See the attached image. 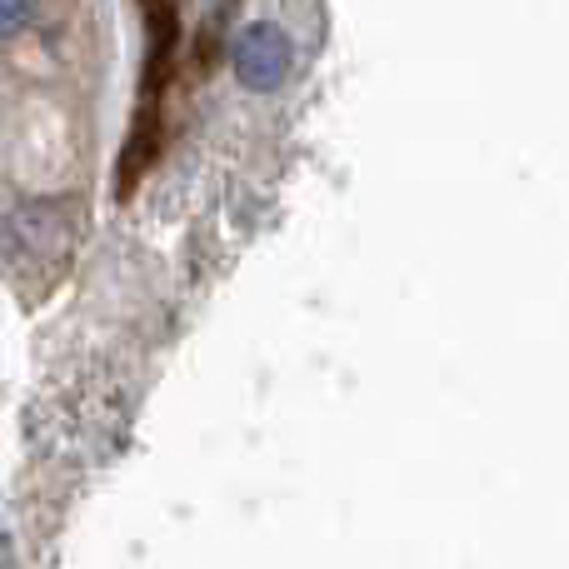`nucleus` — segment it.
Listing matches in <instances>:
<instances>
[{"instance_id":"nucleus-1","label":"nucleus","mask_w":569,"mask_h":569,"mask_svg":"<svg viewBox=\"0 0 569 569\" xmlns=\"http://www.w3.org/2000/svg\"><path fill=\"white\" fill-rule=\"evenodd\" d=\"M236 70L250 90L280 86L284 70H290V40H284L276 26H250L246 36L236 40Z\"/></svg>"},{"instance_id":"nucleus-2","label":"nucleus","mask_w":569,"mask_h":569,"mask_svg":"<svg viewBox=\"0 0 569 569\" xmlns=\"http://www.w3.org/2000/svg\"><path fill=\"white\" fill-rule=\"evenodd\" d=\"M36 0H0V36H16L20 26H30Z\"/></svg>"}]
</instances>
